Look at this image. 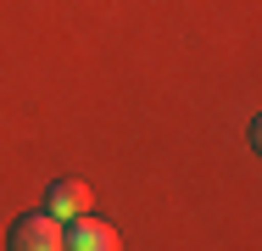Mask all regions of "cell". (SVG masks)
<instances>
[{
	"label": "cell",
	"mask_w": 262,
	"mask_h": 251,
	"mask_svg": "<svg viewBox=\"0 0 262 251\" xmlns=\"http://www.w3.org/2000/svg\"><path fill=\"white\" fill-rule=\"evenodd\" d=\"M6 251H67V240H61V218H51V212H28V218H17Z\"/></svg>",
	"instance_id": "1"
},
{
	"label": "cell",
	"mask_w": 262,
	"mask_h": 251,
	"mask_svg": "<svg viewBox=\"0 0 262 251\" xmlns=\"http://www.w3.org/2000/svg\"><path fill=\"white\" fill-rule=\"evenodd\" d=\"M61 240H67V251H123L117 229L101 223V218H84V212H78V223H73V229H61Z\"/></svg>",
	"instance_id": "2"
},
{
	"label": "cell",
	"mask_w": 262,
	"mask_h": 251,
	"mask_svg": "<svg viewBox=\"0 0 262 251\" xmlns=\"http://www.w3.org/2000/svg\"><path fill=\"white\" fill-rule=\"evenodd\" d=\"M78 212H90V190L78 179H56L51 184V218H78Z\"/></svg>",
	"instance_id": "3"
}]
</instances>
